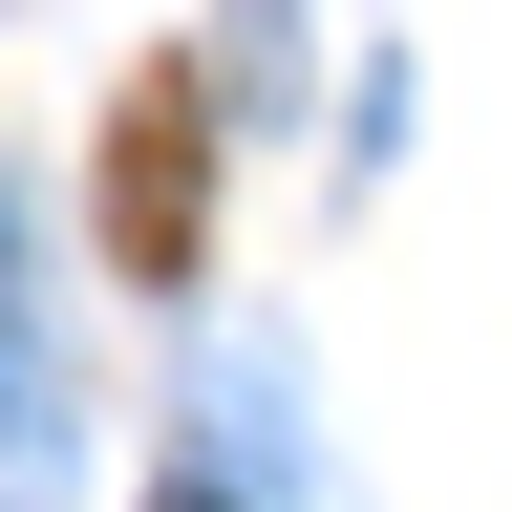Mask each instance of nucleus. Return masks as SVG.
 I'll list each match as a JSON object with an SVG mask.
<instances>
[{"mask_svg":"<svg viewBox=\"0 0 512 512\" xmlns=\"http://www.w3.org/2000/svg\"><path fill=\"white\" fill-rule=\"evenodd\" d=\"M192 128H214L192 64H150L128 128H107V256H128V278H192Z\"/></svg>","mask_w":512,"mask_h":512,"instance_id":"1","label":"nucleus"}]
</instances>
